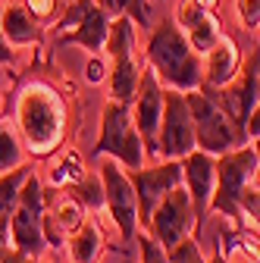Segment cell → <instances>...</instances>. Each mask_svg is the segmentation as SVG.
<instances>
[{"label":"cell","mask_w":260,"mask_h":263,"mask_svg":"<svg viewBox=\"0 0 260 263\" xmlns=\"http://www.w3.org/2000/svg\"><path fill=\"white\" fill-rule=\"evenodd\" d=\"M82 176H85V170H82V160H79L76 154H66V160H63V166H60V170H53V176H50V179H53V185H66V182H72V185H76Z\"/></svg>","instance_id":"484cf974"},{"label":"cell","mask_w":260,"mask_h":263,"mask_svg":"<svg viewBox=\"0 0 260 263\" xmlns=\"http://www.w3.org/2000/svg\"><path fill=\"white\" fill-rule=\"evenodd\" d=\"M257 63H260V57H257V47H254V53H251L248 60H242L235 79H232L229 85L210 91L213 101L226 110V116L235 122V128H238L242 138H245V119L251 116V110H254L257 101H260V91H257V88H260V69H257ZM204 91H207V88H204Z\"/></svg>","instance_id":"9c48e42d"},{"label":"cell","mask_w":260,"mask_h":263,"mask_svg":"<svg viewBox=\"0 0 260 263\" xmlns=\"http://www.w3.org/2000/svg\"><path fill=\"white\" fill-rule=\"evenodd\" d=\"M0 13H4V0H0Z\"/></svg>","instance_id":"e575fe53"},{"label":"cell","mask_w":260,"mask_h":263,"mask_svg":"<svg viewBox=\"0 0 260 263\" xmlns=\"http://www.w3.org/2000/svg\"><path fill=\"white\" fill-rule=\"evenodd\" d=\"M238 19L248 31L260 25V0H238Z\"/></svg>","instance_id":"4316f807"},{"label":"cell","mask_w":260,"mask_h":263,"mask_svg":"<svg viewBox=\"0 0 260 263\" xmlns=\"http://www.w3.org/2000/svg\"><path fill=\"white\" fill-rule=\"evenodd\" d=\"M110 19L113 16L97 7V0H72L66 13L60 16V22L53 25V35L85 47L88 53H104Z\"/></svg>","instance_id":"52a82bcc"},{"label":"cell","mask_w":260,"mask_h":263,"mask_svg":"<svg viewBox=\"0 0 260 263\" xmlns=\"http://www.w3.org/2000/svg\"><path fill=\"white\" fill-rule=\"evenodd\" d=\"M0 263H31V260L13 248V251H4V254H0Z\"/></svg>","instance_id":"d6a6232c"},{"label":"cell","mask_w":260,"mask_h":263,"mask_svg":"<svg viewBox=\"0 0 260 263\" xmlns=\"http://www.w3.org/2000/svg\"><path fill=\"white\" fill-rule=\"evenodd\" d=\"M128 182L135 188V204H138V226H147L154 207L160 204L173 185L182 182V160H163L157 166H141L128 173Z\"/></svg>","instance_id":"7c38bea8"},{"label":"cell","mask_w":260,"mask_h":263,"mask_svg":"<svg viewBox=\"0 0 260 263\" xmlns=\"http://www.w3.org/2000/svg\"><path fill=\"white\" fill-rule=\"evenodd\" d=\"M97 7H101V10H107L110 16H128V13H132V0H97Z\"/></svg>","instance_id":"f546056e"},{"label":"cell","mask_w":260,"mask_h":263,"mask_svg":"<svg viewBox=\"0 0 260 263\" xmlns=\"http://www.w3.org/2000/svg\"><path fill=\"white\" fill-rule=\"evenodd\" d=\"M101 185H104V204L119 229V235L125 241H135L138 232V204H135V188L128 182V173H122V166L116 160H104L101 170Z\"/></svg>","instance_id":"30bf717a"},{"label":"cell","mask_w":260,"mask_h":263,"mask_svg":"<svg viewBox=\"0 0 260 263\" xmlns=\"http://www.w3.org/2000/svg\"><path fill=\"white\" fill-rule=\"evenodd\" d=\"M104 76H107V66H104L101 53H91V60H88V66H85V79H88L91 85H101Z\"/></svg>","instance_id":"83f0119b"},{"label":"cell","mask_w":260,"mask_h":263,"mask_svg":"<svg viewBox=\"0 0 260 263\" xmlns=\"http://www.w3.org/2000/svg\"><path fill=\"white\" fill-rule=\"evenodd\" d=\"M257 176V147L254 144H238L216 157V182H213V197L210 207L222 216H242L238 213V194L242 188Z\"/></svg>","instance_id":"8992f818"},{"label":"cell","mask_w":260,"mask_h":263,"mask_svg":"<svg viewBox=\"0 0 260 263\" xmlns=\"http://www.w3.org/2000/svg\"><path fill=\"white\" fill-rule=\"evenodd\" d=\"M104 53H107L110 60H113V57H125V53H135V22L128 19L125 13L110 19Z\"/></svg>","instance_id":"7402d4cb"},{"label":"cell","mask_w":260,"mask_h":263,"mask_svg":"<svg viewBox=\"0 0 260 263\" xmlns=\"http://www.w3.org/2000/svg\"><path fill=\"white\" fill-rule=\"evenodd\" d=\"M25 7L31 10V16H35V19L41 22V19L53 16V10H57V0H25Z\"/></svg>","instance_id":"f1b7e54d"},{"label":"cell","mask_w":260,"mask_h":263,"mask_svg":"<svg viewBox=\"0 0 260 263\" xmlns=\"http://www.w3.org/2000/svg\"><path fill=\"white\" fill-rule=\"evenodd\" d=\"M16 166H22V147L13 132L7 125H0V173H10Z\"/></svg>","instance_id":"cb8c5ba5"},{"label":"cell","mask_w":260,"mask_h":263,"mask_svg":"<svg viewBox=\"0 0 260 263\" xmlns=\"http://www.w3.org/2000/svg\"><path fill=\"white\" fill-rule=\"evenodd\" d=\"M16 122L35 157H47L63 144L66 135V101L44 82H31L16 97Z\"/></svg>","instance_id":"6da1fadb"},{"label":"cell","mask_w":260,"mask_h":263,"mask_svg":"<svg viewBox=\"0 0 260 263\" xmlns=\"http://www.w3.org/2000/svg\"><path fill=\"white\" fill-rule=\"evenodd\" d=\"M210 263H226V257H222V251H216V254H213V260H210Z\"/></svg>","instance_id":"836d02e7"},{"label":"cell","mask_w":260,"mask_h":263,"mask_svg":"<svg viewBox=\"0 0 260 263\" xmlns=\"http://www.w3.org/2000/svg\"><path fill=\"white\" fill-rule=\"evenodd\" d=\"M66 241H69V257H72L76 263H94L97 254H101V245H104L101 229H97V222H94L91 216H85V222L76 229Z\"/></svg>","instance_id":"44dd1931"},{"label":"cell","mask_w":260,"mask_h":263,"mask_svg":"<svg viewBox=\"0 0 260 263\" xmlns=\"http://www.w3.org/2000/svg\"><path fill=\"white\" fill-rule=\"evenodd\" d=\"M147 63L163 88H173V91L201 88V53L188 44V38L182 35V28L173 19L160 22L151 31Z\"/></svg>","instance_id":"7a4b0ae2"},{"label":"cell","mask_w":260,"mask_h":263,"mask_svg":"<svg viewBox=\"0 0 260 263\" xmlns=\"http://www.w3.org/2000/svg\"><path fill=\"white\" fill-rule=\"evenodd\" d=\"M135 25H151V10H147V0H132V13H128Z\"/></svg>","instance_id":"4dcf8cb0"},{"label":"cell","mask_w":260,"mask_h":263,"mask_svg":"<svg viewBox=\"0 0 260 263\" xmlns=\"http://www.w3.org/2000/svg\"><path fill=\"white\" fill-rule=\"evenodd\" d=\"M138 82H141V66H138L135 53L110 60V101L132 104V97L138 91Z\"/></svg>","instance_id":"d6986e66"},{"label":"cell","mask_w":260,"mask_h":263,"mask_svg":"<svg viewBox=\"0 0 260 263\" xmlns=\"http://www.w3.org/2000/svg\"><path fill=\"white\" fill-rule=\"evenodd\" d=\"M242 66V53L238 44L229 35H219V41L201 53V88L216 91L222 85H229Z\"/></svg>","instance_id":"9a60e30c"},{"label":"cell","mask_w":260,"mask_h":263,"mask_svg":"<svg viewBox=\"0 0 260 263\" xmlns=\"http://www.w3.org/2000/svg\"><path fill=\"white\" fill-rule=\"evenodd\" d=\"M194 122L185 104V91H166L163 88V116L157 128V154L166 160H182L188 151H194Z\"/></svg>","instance_id":"ba28073f"},{"label":"cell","mask_w":260,"mask_h":263,"mask_svg":"<svg viewBox=\"0 0 260 263\" xmlns=\"http://www.w3.org/2000/svg\"><path fill=\"white\" fill-rule=\"evenodd\" d=\"M16 60V53H13V44L0 35V63H13Z\"/></svg>","instance_id":"1f68e13d"},{"label":"cell","mask_w":260,"mask_h":263,"mask_svg":"<svg viewBox=\"0 0 260 263\" xmlns=\"http://www.w3.org/2000/svg\"><path fill=\"white\" fill-rule=\"evenodd\" d=\"M0 35H4L13 47H28L35 44L41 35L38 19L31 16V10L25 4H7L0 13Z\"/></svg>","instance_id":"ac0fdd59"},{"label":"cell","mask_w":260,"mask_h":263,"mask_svg":"<svg viewBox=\"0 0 260 263\" xmlns=\"http://www.w3.org/2000/svg\"><path fill=\"white\" fill-rule=\"evenodd\" d=\"M28 176V166H16L10 173H0V248L7 241V232H10V216H13V207H16V197H19V188Z\"/></svg>","instance_id":"ffe728a7"},{"label":"cell","mask_w":260,"mask_h":263,"mask_svg":"<svg viewBox=\"0 0 260 263\" xmlns=\"http://www.w3.org/2000/svg\"><path fill=\"white\" fill-rule=\"evenodd\" d=\"M213 182H216V157L207 151H188L182 157V185L191 197V207H194V219L204 222V213L210 207V197H213Z\"/></svg>","instance_id":"5bb4252c"},{"label":"cell","mask_w":260,"mask_h":263,"mask_svg":"<svg viewBox=\"0 0 260 263\" xmlns=\"http://www.w3.org/2000/svg\"><path fill=\"white\" fill-rule=\"evenodd\" d=\"M41 219H44V188H41L38 176L28 170V176H25V182L19 188V197H16L13 216H10V232H7L13 248L19 254H25L28 260L41 257L44 248H47Z\"/></svg>","instance_id":"277c9868"},{"label":"cell","mask_w":260,"mask_h":263,"mask_svg":"<svg viewBox=\"0 0 260 263\" xmlns=\"http://www.w3.org/2000/svg\"><path fill=\"white\" fill-rule=\"evenodd\" d=\"M170 263H204L201 251H198V241H194L191 235H185L182 241H176L170 251H166Z\"/></svg>","instance_id":"d4e9b609"},{"label":"cell","mask_w":260,"mask_h":263,"mask_svg":"<svg viewBox=\"0 0 260 263\" xmlns=\"http://www.w3.org/2000/svg\"><path fill=\"white\" fill-rule=\"evenodd\" d=\"M176 19H179L176 25L182 28V35L188 38V44L198 50V53L210 50V47L219 41V35H222L219 19L213 16V10L198 7L194 0H185V4L179 7V13H176Z\"/></svg>","instance_id":"2e32d148"},{"label":"cell","mask_w":260,"mask_h":263,"mask_svg":"<svg viewBox=\"0 0 260 263\" xmlns=\"http://www.w3.org/2000/svg\"><path fill=\"white\" fill-rule=\"evenodd\" d=\"M76 197L85 204V210H101L104 207V185H101V176H82L79 182H76Z\"/></svg>","instance_id":"603a6c76"},{"label":"cell","mask_w":260,"mask_h":263,"mask_svg":"<svg viewBox=\"0 0 260 263\" xmlns=\"http://www.w3.org/2000/svg\"><path fill=\"white\" fill-rule=\"evenodd\" d=\"M94 154L97 157L110 154L119 166H128V173L144 166V144L138 138V128L132 122V110H128V104L110 101L104 107L101 138H97V144H94Z\"/></svg>","instance_id":"5b68a950"},{"label":"cell","mask_w":260,"mask_h":263,"mask_svg":"<svg viewBox=\"0 0 260 263\" xmlns=\"http://www.w3.org/2000/svg\"><path fill=\"white\" fill-rule=\"evenodd\" d=\"M198 222L194 219V207H191V197L185 191V185H173L163 197H160V204L154 207L151 219H147V229H151V235L163 245L166 251L182 241L185 235H191V226Z\"/></svg>","instance_id":"8fae6325"},{"label":"cell","mask_w":260,"mask_h":263,"mask_svg":"<svg viewBox=\"0 0 260 263\" xmlns=\"http://www.w3.org/2000/svg\"><path fill=\"white\" fill-rule=\"evenodd\" d=\"M85 216H88V210H85V204L79 201V197H69V194L57 197V201L50 204V210H44V219H41L44 241L53 245V248L63 245V238H69L85 222Z\"/></svg>","instance_id":"e0dca14e"},{"label":"cell","mask_w":260,"mask_h":263,"mask_svg":"<svg viewBox=\"0 0 260 263\" xmlns=\"http://www.w3.org/2000/svg\"><path fill=\"white\" fill-rule=\"evenodd\" d=\"M185 104H188V113H191V122H194V144H198V151H207V154L219 157L226 151L245 144L235 122L226 116V110L213 101L210 91H204V88L185 91Z\"/></svg>","instance_id":"3957f363"},{"label":"cell","mask_w":260,"mask_h":263,"mask_svg":"<svg viewBox=\"0 0 260 263\" xmlns=\"http://www.w3.org/2000/svg\"><path fill=\"white\" fill-rule=\"evenodd\" d=\"M132 122L138 128V138L144 144V154H157V128H160V116H163V85L160 79L147 69L141 72V82H138V91L132 97Z\"/></svg>","instance_id":"4fadbf2b"}]
</instances>
